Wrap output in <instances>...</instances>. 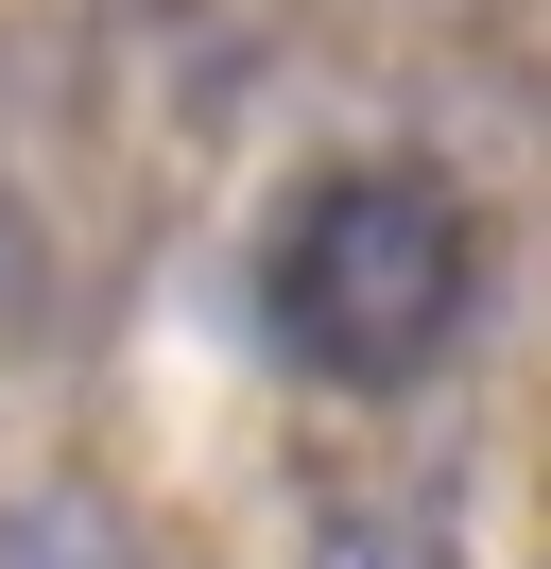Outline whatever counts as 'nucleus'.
<instances>
[{"label": "nucleus", "mask_w": 551, "mask_h": 569, "mask_svg": "<svg viewBox=\"0 0 551 569\" xmlns=\"http://www.w3.org/2000/svg\"><path fill=\"white\" fill-rule=\"evenodd\" d=\"M259 311H276V346L328 397H413L465 346V311H482V208L431 156H344V173H310L276 208Z\"/></svg>", "instance_id": "f257e3e1"}, {"label": "nucleus", "mask_w": 551, "mask_h": 569, "mask_svg": "<svg viewBox=\"0 0 551 569\" xmlns=\"http://www.w3.org/2000/svg\"><path fill=\"white\" fill-rule=\"evenodd\" d=\"M310 569H465V552H448L431 518H344V535H328Z\"/></svg>", "instance_id": "f03ea898"}]
</instances>
